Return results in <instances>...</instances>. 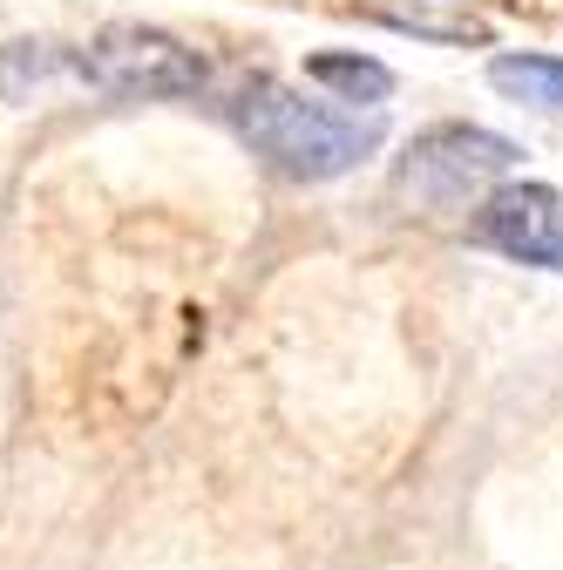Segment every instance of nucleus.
Listing matches in <instances>:
<instances>
[{"mask_svg":"<svg viewBox=\"0 0 563 570\" xmlns=\"http://www.w3.org/2000/svg\"><path fill=\"white\" fill-rule=\"evenodd\" d=\"M231 129L251 142V150L278 170V177H299V184H326L346 177L354 164H367L381 150V116L360 109H333V102H306L286 82H245L231 96Z\"/></svg>","mask_w":563,"mask_h":570,"instance_id":"1","label":"nucleus"},{"mask_svg":"<svg viewBox=\"0 0 563 570\" xmlns=\"http://www.w3.org/2000/svg\"><path fill=\"white\" fill-rule=\"evenodd\" d=\"M76 68L102 96H122V102H177V96H197L210 76L197 48H184L177 35L144 28V21H109L102 35H89Z\"/></svg>","mask_w":563,"mask_h":570,"instance_id":"2","label":"nucleus"},{"mask_svg":"<svg viewBox=\"0 0 563 570\" xmlns=\"http://www.w3.org/2000/svg\"><path fill=\"white\" fill-rule=\"evenodd\" d=\"M516 142L496 136V129H475V122H442V129H421L407 142V157L394 170V190L435 204V210H455L462 197H475L482 184H496L516 170Z\"/></svg>","mask_w":563,"mask_h":570,"instance_id":"3","label":"nucleus"},{"mask_svg":"<svg viewBox=\"0 0 563 570\" xmlns=\"http://www.w3.org/2000/svg\"><path fill=\"white\" fill-rule=\"evenodd\" d=\"M475 238L516 265L563 272V190L550 184H503L475 210Z\"/></svg>","mask_w":563,"mask_h":570,"instance_id":"4","label":"nucleus"},{"mask_svg":"<svg viewBox=\"0 0 563 570\" xmlns=\"http://www.w3.org/2000/svg\"><path fill=\"white\" fill-rule=\"evenodd\" d=\"M488 82L503 96H516V102H530V109L563 116V61L556 55H496L488 61Z\"/></svg>","mask_w":563,"mask_h":570,"instance_id":"5","label":"nucleus"},{"mask_svg":"<svg viewBox=\"0 0 563 570\" xmlns=\"http://www.w3.org/2000/svg\"><path fill=\"white\" fill-rule=\"evenodd\" d=\"M306 82L333 89L339 102H387L394 96V76L374 55H306Z\"/></svg>","mask_w":563,"mask_h":570,"instance_id":"6","label":"nucleus"},{"mask_svg":"<svg viewBox=\"0 0 563 570\" xmlns=\"http://www.w3.org/2000/svg\"><path fill=\"white\" fill-rule=\"evenodd\" d=\"M61 68V55L48 48V41H34V35H14L8 48H0V102H28L48 76Z\"/></svg>","mask_w":563,"mask_h":570,"instance_id":"7","label":"nucleus"}]
</instances>
